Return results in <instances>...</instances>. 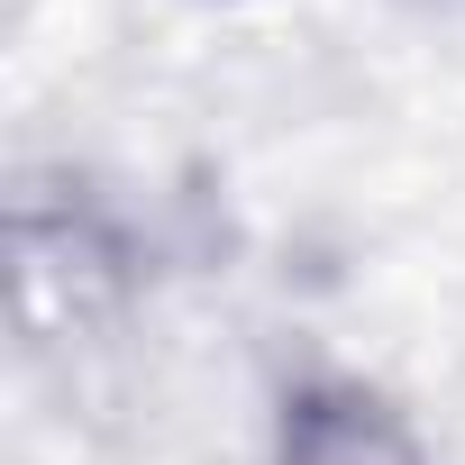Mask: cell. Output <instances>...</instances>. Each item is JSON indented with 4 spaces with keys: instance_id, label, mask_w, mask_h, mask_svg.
Masks as SVG:
<instances>
[{
    "instance_id": "obj_1",
    "label": "cell",
    "mask_w": 465,
    "mask_h": 465,
    "mask_svg": "<svg viewBox=\"0 0 465 465\" xmlns=\"http://www.w3.org/2000/svg\"><path fill=\"white\" fill-rule=\"evenodd\" d=\"M274 465H429L411 411L356 374H302L274 411Z\"/></svg>"
}]
</instances>
